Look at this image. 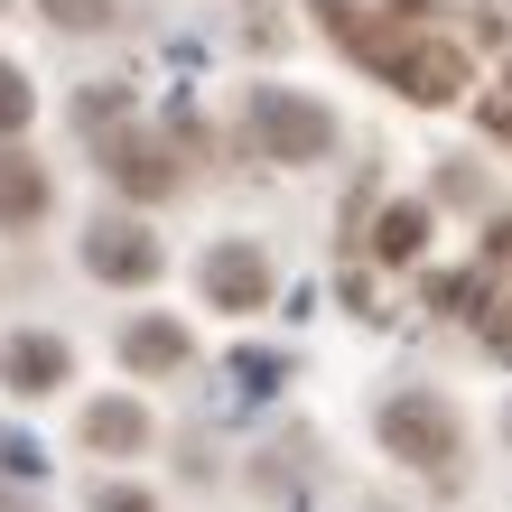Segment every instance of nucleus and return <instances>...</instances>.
Returning a JSON list of instances; mask_svg holds the SVG:
<instances>
[{
  "label": "nucleus",
  "instance_id": "11",
  "mask_svg": "<svg viewBox=\"0 0 512 512\" xmlns=\"http://www.w3.org/2000/svg\"><path fill=\"white\" fill-rule=\"evenodd\" d=\"M419 243H429V215H419V205H382L373 215V252L382 261H419Z\"/></svg>",
  "mask_w": 512,
  "mask_h": 512
},
{
  "label": "nucleus",
  "instance_id": "1",
  "mask_svg": "<svg viewBox=\"0 0 512 512\" xmlns=\"http://www.w3.org/2000/svg\"><path fill=\"white\" fill-rule=\"evenodd\" d=\"M326 19H336L345 38H354V47H364L373 66L410 94V103H457V94H466V47H457V38H410V28H391V38H382V28H364L345 0H336Z\"/></svg>",
  "mask_w": 512,
  "mask_h": 512
},
{
  "label": "nucleus",
  "instance_id": "7",
  "mask_svg": "<svg viewBox=\"0 0 512 512\" xmlns=\"http://www.w3.org/2000/svg\"><path fill=\"white\" fill-rule=\"evenodd\" d=\"M0 382H10V391H56V382H66V345H56V336H10Z\"/></svg>",
  "mask_w": 512,
  "mask_h": 512
},
{
  "label": "nucleus",
  "instance_id": "13",
  "mask_svg": "<svg viewBox=\"0 0 512 512\" xmlns=\"http://www.w3.org/2000/svg\"><path fill=\"white\" fill-rule=\"evenodd\" d=\"M10 131H28V75L0 56V140H10Z\"/></svg>",
  "mask_w": 512,
  "mask_h": 512
},
{
  "label": "nucleus",
  "instance_id": "8",
  "mask_svg": "<svg viewBox=\"0 0 512 512\" xmlns=\"http://www.w3.org/2000/svg\"><path fill=\"white\" fill-rule=\"evenodd\" d=\"M84 447H103V457L149 447V410L140 401H94V410H84Z\"/></svg>",
  "mask_w": 512,
  "mask_h": 512
},
{
  "label": "nucleus",
  "instance_id": "4",
  "mask_svg": "<svg viewBox=\"0 0 512 512\" xmlns=\"http://www.w3.org/2000/svg\"><path fill=\"white\" fill-rule=\"evenodd\" d=\"M84 270L112 280V289H140V280H159V243L140 224H94L84 233Z\"/></svg>",
  "mask_w": 512,
  "mask_h": 512
},
{
  "label": "nucleus",
  "instance_id": "17",
  "mask_svg": "<svg viewBox=\"0 0 512 512\" xmlns=\"http://www.w3.org/2000/svg\"><path fill=\"white\" fill-rule=\"evenodd\" d=\"M0 466H10V475H38L47 457H38V438H10V447H0Z\"/></svg>",
  "mask_w": 512,
  "mask_h": 512
},
{
  "label": "nucleus",
  "instance_id": "3",
  "mask_svg": "<svg viewBox=\"0 0 512 512\" xmlns=\"http://www.w3.org/2000/svg\"><path fill=\"white\" fill-rule=\"evenodd\" d=\"M382 447L410 457L419 475L457 466V410H447L438 391H391V401H382Z\"/></svg>",
  "mask_w": 512,
  "mask_h": 512
},
{
  "label": "nucleus",
  "instance_id": "12",
  "mask_svg": "<svg viewBox=\"0 0 512 512\" xmlns=\"http://www.w3.org/2000/svg\"><path fill=\"white\" fill-rule=\"evenodd\" d=\"M233 382H243V401H261L289 382V354H233Z\"/></svg>",
  "mask_w": 512,
  "mask_h": 512
},
{
  "label": "nucleus",
  "instance_id": "10",
  "mask_svg": "<svg viewBox=\"0 0 512 512\" xmlns=\"http://www.w3.org/2000/svg\"><path fill=\"white\" fill-rule=\"evenodd\" d=\"M122 364H131V373H177V364H187V326L140 317L131 336H122Z\"/></svg>",
  "mask_w": 512,
  "mask_h": 512
},
{
  "label": "nucleus",
  "instance_id": "16",
  "mask_svg": "<svg viewBox=\"0 0 512 512\" xmlns=\"http://www.w3.org/2000/svg\"><path fill=\"white\" fill-rule=\"evenodd\" d=\"M84 512H159V503H149L140 485H112V494H94V503H84Z\"/></svg>",
  "mask_w": 512,
  "mask_h": 512
},
{
  "label": "nucleus",
  "instance_id": "14",
  "mask_svg": "<svg viewBox=\"0 0 512 512\" xmlns=\"http://www.w3.org/2000/svg\"><path fill=\"white\" fill-rule=\"evenodd\" d=\"M38 10H47L56 28H103V19H112V0H38Z\"/></svg>",
  "mask_w": 512,
  "mask_h": 512
},
{
  "label": "nucleus",
  "instance_id": "2",
  "mask_svg": "<svg viewBox=\"0 0 512 512\" xmlns=\"http://www.w3.org/2000/svg\"><path fill=\"white\" fill-rule=\"evenodd\" d=\"M252 140H261V159H280V168H298V159H326V140H336V122L308 103V94H289V84H252Z\"/></svg>",
  "mask_w": 512,
  "mask_h": 512
},
{
  "label": "nucleus",
  "instance_id": "6",
  "mask_svg": "<svg viewBox=\"0 0 512 512\" xmlns=\"http://www.w3.org/2000/svg\"><path fill=\"white\" fill-rule=\"evenodd\" d=\"M103 168L122 177L131 196H168V187H177V159H168V149L140 140V131H112V122H103Z\"/></svg>",
  "mask_w": 512,
  "mask_h": 512
},
{
  "label": "nucleus",
  "instance_id": "9",
  "mask_svg": "<svg viewBox=\"0 0 512 512\" xmlns=\"http://www.w3.org/2000/svg\"><path fill=\"white\" fill-rule=\"evenodd\" d=\"M38 215H47V168L0 149V224H38Z\"/></svg>",
  "mask_w": 512,
  "mask_h": 512
},
{
  "label": "nucleus",
  "instance_id": "5",
  "mask_svg": "<svg viewBox=\"0 0 512 512\" xmlns=\"http://www.w3.org/2000/svg\"><path fill=\"white\" fill-rule=\"evenodd\" d=\"M205 298L233 308V317L261 308V298H270V261H261L252 243H215V252H205Z\"/></svg>",
  "mask_w": 512,
  "mask_h": 512
},
{
  "label": "nucleus",
  "instance_id": "15",
  "mask_svg": "<svg viewBox=\"0 0 512 512\" xmlns=\"http://www.w3.org/2000/svg\"><path fill=\"white\" fill-rule=\"evenodd\" d=\"M438 308L447 317H485V280H438Z\"/></svg>",
  "mask_w": 512,
  "mask_h": 512
}]
</instances>
